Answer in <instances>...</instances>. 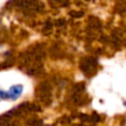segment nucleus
<instances>
[{
  "instance_id": "1",
  "label": "nucleus",
  "mask_w": 126,
  "mask_h": 126,
  "mask_svg": "<svg viewBox=\"0 0 126 126\" xmlns=\"http://www.w3.org/2000/svg\"><path fill=\"white\" fill-rule=\"evenodd\" d=\"M22 91H23V86H22V85H20V84L12 85V86L9 89V91H8L9 98L12 100V101L17 100V98L22 94Z\"/></svg>"
},
{
  "instance_id": "2",
  "label": "nucleus",
  "mask_w": 126,
  "mask_h": 126,
  "mask_svg": "<svg viewBox=\"0 0 126 126\" xmlns=\"http://www.w3.org/2000/svg\"><path fill=\"white\" fill-rule=\"evenodd\" d=\"M0 100H10V98H9L8 91H2V90L0 89Z\"/></svg>"
},
{
  "instance_id": "3",
  "label": "nucleus",
  "mask_w": 126,
  "mask_h": 126,
  "mask_svg": "<svg viewBox=\"0 0 126 126\" xmlns=\"http://www.w3.org/2000/svg\"><path fill=\"white\" fill-rule=\"evenodd\" d=\"M124 126H126V123H125V124H124Z\"/></svg>"
},
{
  "instance_id": "4",
  "label": "nucleus",
  "mask_w": 126,
  "mask_h": 126,
  "mask_svg": "<svg viewBox=\"0 0 126 126\" xmlns=\"http://www.w3.org/2000/svg\"><path fill=\"white\" fill-rule=\"evenodd\" d=\"M125 106H126V102H125Z\"/></svg>"
}]
</instances>
